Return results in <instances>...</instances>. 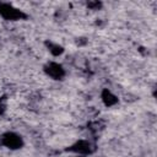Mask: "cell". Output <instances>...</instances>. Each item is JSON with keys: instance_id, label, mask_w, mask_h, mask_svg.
Masks as SVG:
<instances>
[{"instance_id": "3957f363", "label": "cell", "mask_w": 157, "mask_h": 157, "mask_svg": "<svg viewBox=\"0 0 157 157\" xmlns=\"http://www.w3.org/2000/svg\"><path fill=\"white\" fill-rule=\"evenodd\" d=\"M44 72H45L49 77H52V78H54V80H61V78L65 76V70H64V67H63L60 64L54 63V61L48 63V64L44 66Z\"/></svg>"}, {"instance_id": "7a4b0ae2", "label": "cell", "mask_w": 157, "mask_h": 157, "mask_svg": "<svg viewBox=\"0 0 157 157\" xmlns=\"http://www.w3.org/2000/svg\"><path fill=\"white\" fill-rule=\"evenodd\" d=\"M0 145L10 148V150H18L23 146V139L12 131L5 132L0 136Z\"/></svg>"}, {"instance_id": "8992f818", "label": "cell", "mask_w": 157, "mask_h": 157, "mask_svg": "<svg viewBox=\"0 0 157 157\" xmlns=\"http://www.w3.org/2000/svg\"><path fill=\"white\" fill-rule=\"evenodd\" d=\"M45 45L48 47V50L54 55V56H58V55H61L64 53V48L59 44H55V43H52V42H45Z\"/></svg>"}, {"instance_id": "9c48e42d", "label": "cell", "mask_w": 157, "mask_h": 157, "mask_svg": "<svg viewBox=\"0 0 157 157\" xmlns=\"http://www.w3.org/2000/svg\"><path fill=\"white\" fill-rule=\"evenodd\" d=\"M75 157H83V156H75Z\"/></svg>"}, {"instance_id": "6da1fadb", "label": "cell", "mask_w": 157, "mask_h": 157, "mask_svg": "<svg viewBox=\"0 0 157 157\" xmlns=\"http://www.w3.org/2000/svg\"><path fill=\"white\" fill-rule=\"evenodd\" d=\"M0 16L9 21L25 20L27 17V15L23 11H21V10L16 9L15 6H12L11 4H6V2L0 4Z\"/></svg>"}, {"instance_id": "ba28073f", "label": "cell", "mask_w": 157, "mask_h": 157, "mask_svg": "<svg viewBox=\"0 0 157 157\" xmlns=\"http://www.w3.org/2000/svg\"><path fill=\"white\" fill-rule=\"evenodd\" d=\"M5 112V104H4V99L0 97V114H2Z\"/></svg>"}, {"instance_id": "277c9868", "label": "cell", "mask_w": 157, "mask_h": 157, "mask_svg": "<svg viewBox=\"0 0 157 157\" xmlns=\"http://www.w3.org/2000/svg\"><path fill=\"white\" fill-rule=\"evenodd\" d=\"M67 151L76 152V153H80V155H90V153H92L94 151V147L87 140H78L74 145H71L67 148Z\"/></svg>"}, {"instance_id": "5b68a950", "label": "cell", "mask_w": 157, "mask_h": 157, "mask_svg": "<svg viewBox=\"0 0 157 157\" xmlns=\"http://www.w3.org/2000/svg\"><path fill=\"white\" fill-rule=\"evenodd\" d=\"M101 98H102V101H103L105 107H112V105H115L118 103V97L115 94H113L108 88H104L102 91Z\"/></svg>"}, {"instance_id": "52a82bcc", "label": "cell", "mask_w": 157, "mask_h": 157, "mask_svg": "<svg viewBox=\"0 0 157 157\" xmlns=\"http://www.w3.org/2000/svg\"><path fill=\"white\" fill-rule=\"evenodd\" d=\"M87 6L90 9H92V10H98V9L102 7V2H99V1H88Z\"/></svg>"}]
</instances>
